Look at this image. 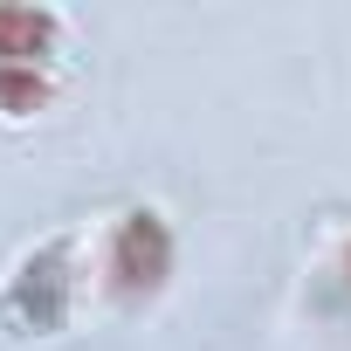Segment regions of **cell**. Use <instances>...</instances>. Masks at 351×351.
<instances>
[{"instance_id": "cell-4", "label": "cell", "mask_w": 351, "mask_h": 351, "mask_svg": "<svg viewBox=\"0 0 351 351\" xmlns=\"http://www.w3.org/2000/svg\"><path fill=\"white\" fill-rule=\"evenodd\" d=\"M330 282H337V289L351 296V228H344V234L330 241Z\"/></svg>"}, {"instance_id": "cell-3", "label": "cell", "mask_w": 351, "mask_h": 351, "mask_svg": "<svg viewBox=\"0 0 351 351\" xmlns=\"http://www.w3.org/2000/svg\"><path fill=\"white\" fill-rule=\"evenodd\" d=\"M62 42H69V21L56 8H28V0L0 8V117H35L56 104Z\"/></svg>"}, {"instance_id": "cell-2", "label": "cell", "mask_w": 351, "mask_h": 351, "mask_svg": "<svg viewBox=\"0 0 351 351\" xmlns=\"http://www.w3.org/2000/svg\"><path fill=\"white\" fill-rule=\"evenodd\" d=\"M90 269H97V289H104L117 310L152 303V296L172 282V228H165V214L145 207V200L117 207V214L97 228V241H90Z\"/></svg>"}, {"instance_id": "cell-1", "label": "cell", "mask_w": 351, "mask_h": 351, "mask_svg": "<svg viewBox=\"0 0 351 351\" xmlns=\"http://www.w3.org/2000/svg\"><path fill=\"white\" fill-rule=\"evenodd\" d=\"M83 248L90 234L62 228V234H42L35 248L14 255V269L0 276V330L8 337H62L76 324V303H83Z\"/></svg>"}]
</instances>
